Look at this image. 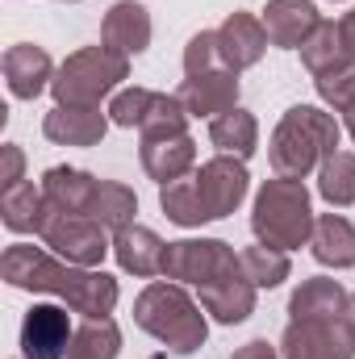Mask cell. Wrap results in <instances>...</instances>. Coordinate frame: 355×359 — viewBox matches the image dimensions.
Listing matches in <instances>:
<instances>
[{
	"instance_id": "6da1fadb",
	"label": "cell",
	"mask_w": 355,
	"mask_h": 359,
	"mask_svg": "<svg viewBox=\"0 0 355 359\" xmlns=\"http://www.w3.org/2000/svg\"><path fill=\"white\" fill-rule=\"evenodd\" d=\"M0 276L8 288L59 297L72 313H84V318H109L121 301V288L109 271L67 264L34 243H13L0 259Z\"/></svg>"
},
{
	"instance_id": "7a4b0ae2",
	"label": "cell",
	"mask_w": 355,
	"mask_h": 359,
	"mask_svg": "<svg viewBox=\"0 0 355 359\" xmlns=\"http://www.w3.org/2000/svg\"><path fill=\"white\" fill-rule=\"evenodd\" d=\"M339 142H343V121L335 113L318 104H293L284 109V117L267 138V163L276 176L309 180L339 151Z\"/></svg>"
},
{
	"instance_id": "3957f363",
	"label": "cell",
	"mask_w": 355,
	"mask_h": 359,
	"mask_svg": "<svg viewBox=\"0 0 355 359\" xmlns=\"http://www.w3.org/2000/svg\"><path fill=\"white\" fill-rule=\"evenodd\" d=\"M134 326L163 343L172 355H196L209 339V313L176 280H151L134 297Z\"/></svg>"
},
{
	"instance_id": "277c9868",
	"label": "cell",
	"mask_w": 355,
	"mask_h": 359,
	"mask_svg": "<svg viewBox=\"0 0 355 359\" xmlns=\"http://www.w3.org/2000/svg\"><path fill=\"white\" fill-rule=\"evenodd\" d=\"M314 205H309V188L305 180L272 176L260 184L255 205H251V230L255 238L280 251H301L314 238Z\"/></svg>"
},
{
	"instance_id": "5b68a950",
	"label": "cell",
	"mask_w": 355,
	"mask_h": 359,
	"mask_svg": "<svg viewBox=\"0 0 355 359\" xmlns=\"http://www.w3.org/2000/svg\"><path fill=\"white\" fill-rule=\"evenodd\" d=\"M130 80V59L100 46H80L67 55L55 72V104H76V109H100V100H113L121 84Z\"/></svg>"
},
{
	"instance_id": "8992f818",
	"label": "cell",
	"mask_w": 355,
	"mask_h": 359,
	"mask_svg": "<svg viewBox=\"0 0 355 359\" xmlns=\"http://www.w3.org/2000/svg\"><path fill=\"white\" fill-rule=\"evenodd\" d=\"M38 238H42L59 259L80 264V268H100L105 255H113V230H105V226H100L96 217H88V213L51 209Z\"/></svg>"
},
{
	"instance_id": "52a82bcc",
	"label": "cell",
	"mask_w": 355,
	"mask_h": 359,
	"mask_svg": "<svg viewBox=\"0 0 355 359\" xmlns=\"http://www.w3.org/2000/svg\"><path fill=\"white\" fill-rule=\"evenodd\" d=\"M230 271H243L239 264V251L222 238H180V243H168L163 251V280H176V284H209V280H222Z\"/></svg>"
},
{
	"instance_id": "ba28073f",
	"label": "cell",
	"mask_w": 355,
	"mask_h": 359,
	"mask_svg": "<svg viewBox=\"0 0 355 359\" xmlns=\"http://www.w3.org/2000/svg\"><path fill=\"white\" fill-rule=\"evenodd\" d=\"M192 180H196L201 201H205V209H209L213 222H217V217H230V213L247 201V192H251V172H247V163L234 159V155H213V159H205Z\"/></svg>"
},
{
	"instance_id": "9c48e42d",
	"label": "cell",
	"mask_w": 355,
	"mask_h": 359,
	"mask_svg": "<svg viewBox=\"0 0 355 359\" xmlns=\"http://www.w3.org/2000/svg\"><path fill=\"white\" fill-rule=\"evenodd\" d=\"M72 339H76V326L63 301L29 305V313L21 318V359H67Z\"/></svg>"
},
{
	"instance_id": "30bf717a",
	"label": "cell",
	"mask_w": 355,
	"mask_h": 359,
	"mask_svg": "<svg viewBox=\"0 0 355 359\" xmlns=\"http://www.w3.org/2000/svg\"><path fill=\"white\" fill-rule=\"evenodd\" d=\"M280 359H355V339L347 322H288Z\"/></svg>"
},
{
	"instance_id": "8fae6325",
	"label": "cell",
	"mask_w": 355,
	"mask_h": 359,
	"mask_svg": "<svg viewBox=\"0 0 355 359\" xmlns=\"http://www.w3.org/2000/svg\"><path fill=\"white\" fill-rule=\"evenodd\" d=\"M0 72H4V84L8 92L17 96V100H38L42 92L55 84V63H51V55L42 50V46H34V42H13L8 50H4V59H0Z\"/></svg>"
},
{
	"instance_id": "7c38bea8",
	"label": "cell",
	"mask_w": 355,
	"mask_h": 359,
	"mask_svg": "<svg viewBox=\"0 0 355 359\" xmlns=\"http://www.w3.org/2000/svg\"><path fill=\"white\" fill-rule=\"evenodd\" d=\"M217 42H222V59H226L230 72L255 67L267 55V46H272V38H267V29H264V17H255L247 8H234L217 25Z\"/></svg>"
},
{
	"instance_id": "4fadbf2b",
	"label": "cell",
	"mask_w": 355,
	"mask_h": 359,
	"mask_svg": "<svg viewBox=\"0 0 355 359\" xmlns=\"http://www.w3.org/2000/svg\"><path fill=\"white\" fill-rule=\"evenodd\" d=\"M180 104L188 109V117H222L230 109H239V72L222 67V72H205V76H188L176 88Z\"/></svg>"
},
{
	"instance_id": "5bb4252c",
	"label": "cell",
	"mask_w": 355,
	"mask_h": 359,
	"mask_svg": "<svg viewBox=\"0 0 355 359\" xmlns=\"http://www.w3.org/2000/svg\"><path fill=\"white\" fill-rule=\"evenodd\" d=\"M255 297H260V288H255L243 271H230V276L209 280V284L196 288L201 309H205L217 326H239V322H247V318L255 313Z\"/></svg>"
},
{
	"instance_id": "9a60e30c",
	"label": "cell",
	"mask_w": 355,
	"mask_h": 359,
	"mask_svg": "<svg viewBox=\"0 0 355 359\" xmlns=\"http://www.w3.org/2000/svg\"><path fill=\"white\" fill-rule=\"evenodd\" d=\"M151 34H155V25H151V13H147L142 0H117V4H109V13L100 21V42L109 50L126 55V59L142 55L151 46Z\"/></svg>"
},
{
	"instance_id": "2e32d148",
	"label": "cell",
	"mask_w": 355,
	"mask_h": 359,
	"mask_svg": "<svg viewBox=\"0 0 355 359\" xmlns=\"http://www.w3.org/2000/svg\"><path fill=\"white\" fill-rule=\"evenodd\" d=\"M109 109H76V104H55L42 117V134L55 147H100L109 134Z\"/></svg>"
},
{
	"instance_id": "e0dca14e",
	"label": "cell",
	"mask_w": 355,
	"mask_h": 359,
	"mask_svg": "<svg viewBox=\"0 0 355 359\" xmlns=\"http://www.w3.org/2000/svg\"><path fill=\"white\" fill-rule=\"evenodd\" d=\"M347 288L330 276H309L288 297V322H343L347 313Z\"/></svg>"
},
{
	"instance_id": "ac0fdd59",
	"label": "cell",
	"mask_w": 355,
	"mask_h": 359,
	"mask_svg": "<svg viewBox=\"0 0 355 359\" xmlns=\"http://www.w3.org/2000/svg\"><path fill=\"white\" fill-rule=\"evenodd\" d=\"M163 251L168 243L151 230V226H126L113 234V259L126 276H138V280H151V276H163Z\"/></svg>"
},
{
	"instance_id": "d6986e66",
	"label": "cell",
	"mask_w": 355,
	"mask_h": 359,
	"mask_svg": "<svg viewBox=\"0 0 355 359\" xmlns=\"http://www.w3.org/2000/svg\"><path fill=\"white\" fill-rule=\"evenodd\" d=\"M260 17H264L272 46L280 50H301V42L322 25V13L314 8V0H267Z\"/></svg>"
},
{
	"instance_id": "ffe728a7",
	"label": "cell",
	"mask_w": 355,
	"mask_h": 359,
	"mask_svg": "<svg viewBox=\"0 0 355 359\" xmlns=\"http://www.w3.org/2000/svg\"><path fill=\"white\" fill-rule=\"evenodd\" d=\"M138 159H142V172L163 188V184L184 180L192 168H196V142H192V134H176V138H142Z\"/></svg>"
},
{
	"instance_id": "44dd1931",
	"label": "cell",
	"mask_w": 355,
	"mask_h": 359,
	"mask_svg": "<svg viewBox=\"0 0 355 359\" xmlns=\"http://www.w3.org/2000/svg\"><path fill=\"white\" fill-rule=\"evenodd\" d=\"M96 184L100 180L84 172V168H67V163H59V168H46L42 172V196H46V205L51 209H63V213H88L92 196H96Z\"/></svg>"
},
{
	"instance_id": "7402d4cb",
	"label": "cell",
	"mask_w": 355,
	"mask_h": 359,
	"mask_svg": "<svg viewBox=\"0 0 355 359\" xmlns=\"http://www.w3.org/2000/svg\"><path fill=\"white\" fill-rule=\"evenodd\" d=\"M309 251H314V259L322 268H335V271L355 268V226L343 213H318Z\"/></svg>"
},
{
	"instance_id": "603a6c76",
	"label": "cell",
	"mask_w": 355,
	"mask_h": 359,
	"mask_svg": "<svg viewBox=\"0 0 355 359\" xmlns=\"http://www.w3.org/2000/svg\"><path fill=\"white\" fill-rule=\"evenodd\" d=\"M46 213H51V205H46L42 188H34L29 180H21V184L0 192V222L13 234H42Z\"/></svg>"
},
{
	"instance_id": "cb8c5ba5",
	"label": "cell",
	"mask_w": 355,
	"mask_h": 359,
	"mask_svg": "<svg viewBox=\"0 0 355 359\" xmlns=\"http://www.w3.org/2000/svg\"><path fill=\"white\" fill-rule=\"evenodd\" d=\"M209 142L217 147V155H234V159L247 163L255 155V147H260V121H255V113H247L239 104V109L213 117L209 121Z\"/></svg>"
},
{
	"instance_id": "d4e9b609",
	"label": "cell",
	"mask_w": 355,
	"mask_h": 359,
	"mask_svg": "<svg viewBox=\"0 0 355 359\" xmlns=\"http://www.w3.org/2000/svg\"><path fill=\"white\" fill-rule=\"evenodd\" d=\"M355 59L343 46V34H339V21H322L305 42H301V67L309 76H326V72H339V67H351Z\"/></svg>"
},
{
	"instance_id": "484cf974",
	"label": "cell",
	"mask_w": 355,
	"mask_h": 359,
	"mask_svg": "<svg viewBox=\"0 0 355 359\" xmlns=\"http://www.w3.org/2000/svg\"><path fill=\"white\" fill-rule=\"evenodd\" d=\"M134 213H138V196H134V188L130 184H121V180H100L96 184V196H92L88 205V217H96L105 230H126V226H134Z\"/></svg>"
},
{
	"instance_id": "4316f807",
	"label": "cell",
	"mask_w": 355,
	"mask_h": 359,
	"mask_svg": "<svg viewBox=\"0 0 355 359\" xmlns=\"http://www.w3.org/2000/svg\"><path fill=\"white\" fill-rule=\"evenodd\" d=\"M159 209L168 213V222H176V226H184V230H196V226L213 222V217H209V209H205V201H201V188H196V180H192V176L163 184V188H159Z\"/></svg>"
},
{
	"instance_id": "83f0119b",
	"label": "cell",
	"mask_w": 355,
	"mask_h": 359,
	"mask_svg": "<svg viewBox=\"0 0 355 359\" xmlns=\"http://www.w3.org/2000/svg\"><path fill=\"white\" fill-rule=\"evenodd\" d=\"M117 355H121V330H117L113 318H84L76 326L67 359H117Z\"/></svg>"
},
{
	"instance_id": "f1b7e54d",
	"label": "cell",
	"mask_w": 355,
	"mask_h": 359,
	"mask_svg": "<svg viewBox=\"0 0 355 359\" xmlns=\"http://www.w3.org/2000/svg\"><path fill=\"white\" fill-rule=\"evenodd\" d=\"M318 196H322L330 209L355 205V151H335V155L318 168Z\"/></svg>"
},
{
	"instance_id": "f546056e",
	"label": "cell",
	"mask_w": 355,
	"mask_h": 359,
	"mask_svg": "<svg viewBox=\"0 0 355 359\" xmlns=\"http://www.w3.org/2000/svg\"><path fill=\"white\" fill-rule=\"evenodd\" d=\"M239 264H243V276H247L255 288H280V284L293 276L288 251H280V247H267V243H255V247L239 251Z\"/></svg>"
},
{
	"instance_id": "4dcf8cb0",
	"label": "cell",
	"mask_w": 355,
	"mask_h": 359,
	"mask_svg": "<svg viewBox=\"0 0 355 359\" xmlns=\"http://www.w3.org/2000/svg\"><path fill=\"white\" fill-rule=\"evenodd\" d=\"M188 109L180 104L176 92H155V100H151V113L142 117V126H138V134L142 138H176V134H188Z\"/></svg>"
},
{
	"instance_id": "1f68e13d",
	"label": "cell",
	"mask_w": 355,
	"mask_h": 359,
	"mask_svg": "<svg viewBox=\"0 0 355 359\" xmlns=\"http://www.w3.org/2000/svg\"><path fill=\"white\" fill-rule=\"evenodd\" d=\"M226 59H222V42H217V29H201L188 38L184 46V80L188 76H205V72H222Z\"/></svg>"
},
{
	"instance_id": "d6a6232c",
	"label": "cell",
	"mask_w": 355,
	"mask_h": 359,
	"mask_svg": "<svg viewBox=\"0 0 355 359\" xmlns=\"http://www.w3.org/2000/svg\"><path fill=\"white\" fill-rule=\"evenodd\" d=\"M151 100H155L151 88H121L113 100H109V121L121 126V130H138L142 117L151 113Z\"/></svg>"
},
{
	"instance_id": "836d02e7",
	"label": "cell",
	"mask_w": 355,
	"mask_h": 359,
	"mask_svg": "<svg viewBox=\"0 0 355 359\" xmlns=\"http://www.w3.org/2000/svg\"><path fill=\"white\" fill-rule=\"evenodd\" d=\"M314 88H318L322 104L330 113H343L355 100V63L351 67H339V72H326V76H314Z\"/></svg>"
},
{
	"instance_id": "e575fe53",
	"label": "cell",
	"mask_w": 355,
	"mask_h": 359,
	"mask_svg": "<svg viewBox=\"0 0 355 359\" xmlns=\"http://www.w3.org/2000/svg\"><path fill=\"white\" fill-rule=\"evenodd\" d=\"M0 155H4V172H0V192H4V188H13V184L25 180V151L17 142H4Z\"/></svg>"
},
{
	"instance_id": "d590c367",
	"label": "cell",
	"mask_w": 355,
	"mask_h": 359,
	"mask_svg": "<svg viewBox=\"0 0 355 359\" xmlns=\"http://www.w3.org/2000/svg\"><path fill=\"white\" fill-rule=\"evenodd\" d=\"M230 359H280V347H272L267 339H251V343H243Z\"/></svg>"
},
{
	"instance_id": "8d00e7d4",
	"label": "cell",
	"mask_w": 355,
	"mask_h": 359,
	"mask_svg": "<svg viewBox=\"0 0 355 359\" xmlns=\"http://www.w3.org/2000/svg\"><path fill=\"white\" fill-rule=\"evenodd\" d=\"M339 34H343V46H347V55L355 59V8H347V13L339 17Z\"/></svg>"
},
{
	"instance_id": "74e56055",
	"label": "cell",
	"mask_w": 355,
	"mask_h": 359,
	"mask_svg": "<svg viewBox=\"0 0 355 359\" xmlns=\"http://www.w3.org/2000/svg\"><path fill=\"white\" fill-rule=\"evenodd\" d=\"M343 130L351 134V142H355V100L347 104V109H343Z\"/></svg>"
},
{
	"instance_id": "f35d334b",
	"label": "cell",
	"mask_w": 355,
	"mask_h": 359,
	"mask_svg": "<svg viewBox=\"0 0 355 359\" xmlns=\"http://www.w3.org/2000/svg\"><path fill=\"white\" fill-rule=\"evenodd\" d=\"M343 322H347V330H351V339H355V292L347 297V313H343Z\"/></svg>"
},
{
	"instance_id": "ab89813d",
	"label": "cell",
	"mask_w": 355,
	"mask_h": 359,
	"mask_svg": "<svg viewBox=\"0 0 355 359\" xmlns=\"http://www.w3.org/2000/svg\"><path fill=\"white\" fill-rule=\"evenodd\" d=\"M59 4H80V0H59Z\"/></svg>"
}]
</instances>
